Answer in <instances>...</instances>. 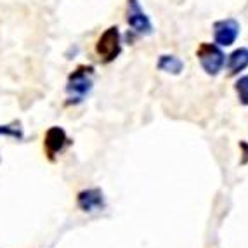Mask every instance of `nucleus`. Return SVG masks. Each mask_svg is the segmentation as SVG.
<instances>
[{"label":"nucleus","instance_id":"nucleus-1","mask_svg":"<svg viewBox=\"0 0 248 248\" xmlns=\"http://www.w3.org/2000/svg\"><path fill=\"white\" fill-rule=\"evenodd\" d=\"M94 87V68L82 64L73 73L68 77L66 92H68V103L66 104H80Z\"/></svg>","mask_w":248,"mask_h":248},{"label":"nucleus","instance_id":"nucleus-2","mask_svg":"<svg viewBox=\"0 0 248 248\" xmlns=\"http://www.w3.org/2000/svg\"><path fill=\"white\" fill-rule=\"evenodd\" d=\"M122 52V37L118 26H109L95 42V54L103 62H113Z\"/></svg>","mask_w":248,"mask_h":248},{"label":"nucleus","instance_id":"nucleus-3","mask_svg":"<svg viewBox=\"0 0 248 248\" xmlns=\"http://www.w3.org/2000/svg\"><path fill=\"white\" fill-rule=\"evenodd\" d=\"M196 58H198L203 71L210 75V77L219 75L222 71L224 64H226V56L220 50V47L215 46V44H208V42H203L202 46L198 47Z\"/></svg>","mask_w":248,"mask_h":248},{"label":"nucleus","instance_id":"nucleus-4","mask_svg":"<svg viewBox=\"0 0 248 248\" xmlns=\"http://www.w3.org/2000/svg\"><path fill=\"white\" fill-rule=\"evenodd\" d=\"M127 23L139 35L153 33V23L141 7L139 0H127Z\"/></svg>","mask_w":248,"mask_h":248},{"label":"nucleus","instance_id":"nucleus-5","mask_svg":"<svg viewBox=\"0 0 248 248\" xmlns=\"http://www.w3.org/2000/svg\"><path fill=\"white\" fill-rule=\"evenodd\" d=\"M70 139H68L64 128L54 125L44 136V151H46V156L50 161H56V158L66 149V146L70 144Z\"/></svg>","mask_w":248,"mask_h":248},{"label":"nucleus","instance_id":"nucleus-6","mask_svg":"<svg viewBox=\"0 0 248 248\" xmlns=\"http://www.w3.org/2000/svg\"><path fill=\"white\" fill-rule=\"evenodd\" d=\"M240 35V23L232 17L220 19L214 23V38L215 46L219 47H229L232 46Z\"/></svg>","mask_w":248,"mask_h":248},{"label":"nucleus","instance_id":"nucleus-7","mask_svg":"<svg viewBox=\"0 0 248 248\" xmlns=\"http://www.w3.org/2000/svg\"><path fill=\"white\" fill-rule=\"evenodd\" d=\"M77 205L82 212H92L103 210L106 207V202H104V195L99 187H91V189H83L77 195Z\"/></svg>","mask_w":248,"mask_h":248},{"label":"nucleus","instance_id":"nucleus-8","mask_svg":"<svg viewBox=\"0 0 248 248\" xmlns=\"http://www.w3.org/2000/svg\"><path fill=\"white\" fill-rule=\"evenodd\" d=\"M248 68V49L247 47H240V49L232 50L229 54V59H228V71H229V77H236V75H240L243 70Z\"/></svg>","mask_w":248,"mask_h":248},{"label":"nucleus","instance_id":"nucleus-9","mask_svg":"<svg viewBox=\"0 0 248 248\" xmlns=\"http://www.w3.org/2000/svg\"><path fill=\"white\" fill-rule=\"evenodd\" d=\"M158 70L165 71V73L170 75H181L182 70H184V62L177 58V56H172V54H163L158 59Z\"/></svg>","mask_w":248,"mask_h":248},{"label":"nucleus","instance_id":"nucleus-10","mask_svg":"<svg viewBox=\"0 0 248 248\" xmlns=\"http://www.w3.org/2000/svg\"><path fill=\"white\" fill-rule=\"evenodd\" d=\"M0 136H7V137H13L16 141H23V128H21L19 122H14L11 125H0Z\"/></svg>","mask_w":248,"mask_h":248},{"label":"nucleus","instance_id":"nucleus-11","mask_svg":"<svg viewBox=\"0 0 248 248\" xmlns=\"http://www.w3.org/2000/svg\"><path fill=\"white\" fill-rule=\"evenodd\" d=\"M234 91L238 94V101H240L243 106H248V75L240 77L234 83Z\"/></svg>","mask_w":248,"mask_h":248},{"label":"nucleus","instance_id":"nucleus-12","mask_svg":"<svg viewBox=\"0 0 248 248\" xmlns=\"http://www.w3.org/2000/svg\"><path fill=\"white\" fill-rule=\"evenodd\" d=\"M240 148L243 149V158H241V165H247V163H248V142L241 141L240 142Z\"/></svg>","mask_w":248,"mask_h":248}]
</instances>
